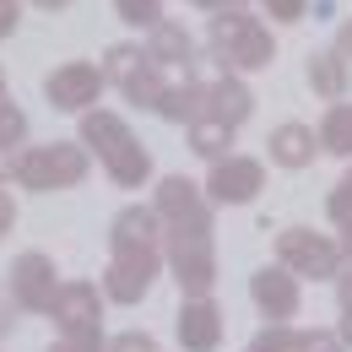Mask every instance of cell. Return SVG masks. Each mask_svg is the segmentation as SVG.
Wrapping results in <instances>:
<instances>
[{"mask_svg":"<svg viewBox=\"0 0 352 352\" xmlns=\"http://www.w3.org/2000/svg\"><path fill=\"white\" fill-rule=\"evenodd\" d=\"M141 71H146V49H141V44H114L109 54H103V76H109L120 92L131 87Z\"/></svg>","mask_w":352,"mask_h":352,"instance_id":"obj_21","label":"cell"},{"mask_svg":"<svg viewBox=\"0 0 352 352\" xmlns=\"http://www.w3.org/2000/svg\"><path fill=\"white\" fill-rule=\"evenodd\" d=\"M103 87H109V76L92 60H65V65H54L44 76V98L60 114H92V103H98Z\"/></svg>","mask_w":352,"mask_h":352,"instance_id":"obj_9","label":"cell"},{"mask_svg":"<svg viewBox=\"0 0 352 352\" xmlns=\"http://www.w3.org/2000/svg\"><path fill=\"white\" fill-rule=\"evenodd\" d=\"M152 212L157 222L168 228V233H212V195H206V184H195V179L184 174H168L157 184V195H152Z\"/></svg>","mask_w":352,"mask_h":352,"instance_id":"obj_8","label":"cell"},{"mask_svg":"<svg viewBox=\"0 0 352 352\" xmlns=\"http://www.w3.org/2000/svg\"><path fill=\"white\" fill-rule=\"evenodd\" d=\"M265 190V163L255 157H222L212 163V179H206V195H212V206H250L255 195Z\"/></svg>","mask_w":352,"mask_h":352,"instance_id":"obj_11","label":"cell"},{"mask_svg":"<svg viewBox=\"0 0 352 352\" xmlns=\"http://www.w3.org/2000/svg\"><path fill=\"white\" fill-rule=\"evenodd\" d=\"M146 60L152 65H184V76H190V65H195V44H190V33H184V22H157L152 33H146Z\"/></svg>","mask_w":352,"mask_h":352,"instance_id":"obj_14","label":"cell"},{"mask_svg":"<svg viewBox=\"0 0 352 352\" xmlns=\"http://www.w3.org/2000/svg\"><path fill=\"white\" fill-rule=\"evenodd\" d=\"M109 271H103V298L109 304H141L157 282L163 265V222L152 206H125L109 228Z\"/></svg>","mask_w":352,"mask_h":352,"instance_id":"obj_1","label":"cell"},{"mask_svg":"<svg viewBox=\"0 0 352 352\" xmlns=\"http://www.w3.org/2000/svg\"><path fill=\"white\" fill-rule=\"evenodd\" d=\"M325 212H331L336 228H352V168L336 179V190H331V206H325Z\"/></svg>","mask_w":352,"mask_h":352,"instance_id":"obj_25","label":"cell"},{"mask_svg":"<svg viewBox=\"0 0 352 352\" xmlns=\"http://www.w3.org/2000/svg\"><path fill=\"white\" fill-rule=\"evenodd\" d=\"M276 265H287L293 276H342L347 255H342V239L331 233H314V228H282L276 233Z\"/></svg>","mask_w":352,"mask_h":352,"instance_id":"obj_7","label":"cell"},{"mask_svg":"<svg viewBox=\"0 0 352 352\" xmlns=\"http://www.w3.org/2000/svg\"><path fill=\"white\" fill-rule=\"evenodd\" d=\"M336 298H342V309H352V265L336 276Z\"/></svg>","mask_w":352,"mask_h":352,"instance_id":"obj_34","label":"cell"},{"mask_svg":"<svg viewBox=\"0 0 352 352\" xmlns=\"http://www.w3.org/2000/svg\"><path fill=\"white\" fill-rule=\"evenodd\" d=\"M92 168V152L82 141H44V146H22V157H16V184L22 190H76Z\"/></svg>","mask_w":352,"mask_h":352,"instance_id":"obj_4","label":"cell"},{"mask_svg":"<svg viewBox=\"0 0 352 352\" xmlns=\"http://www.w3.org/2000/svg\"><path fill=\"white\" fill-rule=\"evenodd\" d=\"M206 38H212V60H217L222 71H233V76L265 71L276 60L271 28H265L261 16H250V11H217L212 28H206Z\"/></svg>","mask_w":352,"mask_h":352,"instance_id":"obj_3","label":"cell"},{"mask_svg":"<svg viewBox=\"0 0 352 352\" xmlns=\"http://www.w3.org/2000/svg\"><path fill=\"white\" fill-rule=\"evenodd\" d=\"M125 98H131V103H141V109H163V98H168V82H163V65H152V60H146V71L135 76L131 87H125Z\"/></svg>","mask_w":352,"mask_h":352,"instance_id":"obj_22","label":"cell"},{"mask_svg":"<svg viewBox=\"0 0 352 352\" xmlns=\"http://www.w3.org/2000/svg\"><path fill=\"white\" fill-rule=\"evenodd\" d=\"M336 336H342V347H352V309H342V325H336Z\"/></svg>","mask_w":352,"mask_h":352,"instance_id":"obj_36","label":"cell"},{"mask_svg":"<svg viewBox=\"0 0 352 352\" xmlns=\"http://www.w3.org/2000/svg\"><path fill=\"white\" fill-rule=\"evenodd\" d=\"M16 157H22V152H11V146H0V184H6V179H16Z\"/></svg>","mask_w":352,"mask_h":352,"instance_id":"obj_33","label":"cell"},{"mask_svg":"<svg viewBox=\"0 0 352 352\" xmlns=\"http://www.w3.org/2000/svg\"><path fill=\"white\" fill-rule=\"evenodd\" d=\"M11 228H16V201H11L6 190H0V239H6Z\"/></svg>","mask_w":352,"mask_h":352,"instance_id":"obj_31","label":"cell"},{"mask_svg":"<svg viewBox=\"0 0 352 352\" xmlns=\"http://www.w3.org/2000/svg\"><path fill=\"white\" fill-rule=\"evenodd\" d=\"M320 152L331 157H352V103H331L320 120Z\"/></svg>","mask_w":352,"mask_h":352,"instance_id":"obj_19","label":"cell"},{"mask_svg":"<svg viewBox=\"0 0 352 352\" xmlns=\"http://www.w3.org/2000/svg\"><path fill=\"white\" fill-rule=\"evenodd\" d=\"M54 320H60V347L65 352H109L103 342V298L92 282H65L54 298Z\"/></svg>","mask_w":352,"mask_h":352,"instance_id":"obj_5","label":"cell"},{"mask_svg":"<svg viewBox=\"0 0 352 352\" xmlns=\"http://www.w3.org/2000/svg\"><path fill=\"white\" fill-rule=\"evenodd\" d=\"M293 336H298L293 325H265L261 336L250 342V352H293Z\"/></svg>","mask_w":352,"mask_h":352,"instance_id":"obj_26","label":"cell"},{"mask_svg":"<svg viewBox=\"0 0 352 352\" xmlns=\"http://www.w3.org/2000/svg\"><path fill=\"white\" fill-rule=\"evenodd\" d=\"M65 282H54V261L28 250L11 261V304L28 309V314H54V298H60Z\"/></svg>","mask_w":352,"mask_h":352,"instance_id":"obj_10","label":"cell"},{"mask_svg":"<svg viewBox=\"0 0 352 352\" xmlns=\"http://www.w3.org/2000/svg\"><path fill=\"white\" fill-rule=\"evenodd\" d=\"M250 298H255V309H261L271 325H287L298 314V304H304V287H298V276L287 265H261L250 276Z\"/></svg>","mask_w":352,"mask_h":352,"instance_id":"obj_12","label":"cell"},{"mask_svg":"<svg viewBox=\"0 0 352 352\" xmlns=\"http://www.w3.org/2000/svg\"><path fill=\"white\" fill-rule=\"evenodd\" d=\"M309 87L320 92V98H331V103H347V60L336 54V49H325V54H309Z\"/></svg>","mask_w":352,"mask_h":352,"instance_id":"obj_18","label":"cell"},{"mask_svg":"<svg viewBox=\"0 0 352 352\" xmlns=\"http://www.w3.org/2000/svg\"><path fill=\"white\" fill-rule=\"evenodd\" d=\"M190 6H201V11H212V16H217V11H244V0H190Z\"/></svg>","mask_w":352,"mask_h":352,"instance_id":"obj_32","label":"cell"},{"mask_svg":"<svg viewBox=\"0 0 352 352\" xmlns=\"http://www.w3.org/2000/svg\"><path fill=\"white\" fill-rule=\"evenodd\" d=\"M33 6H44V11H60V6H71V0H33Z\"/></svg>","mask_w":352,"mask_h":352,"instance_id":"obj_38","label":"cell"},{"mask_svg":"<svg viewBox=\"0 0 352 352\" xmlns=\"http://www.w3.org/2000/svg\"><path fill=\"white\" fill-rule=\"evenodd\" d=\"M163 261H168L184 298H212V287H217V244H212V233H168L163 228Z\"/></svg>","mask_w":352,"mask_h":352,"instance_id":"obj_6","label":"cell"},{"mask_svg":"<svg viewBox=\"0 0 352 352\" xmlns=\"http://www.w3.org/2000/svg\"><path fill=\"white\" fill-rule=\"evenodd\" d=\"M271 163L276 168H309L314 163V146H320V135L309 131V125H298V120H287V125H276L271 131Z\"/></svg>","mask_w":352,"mask_h":352,"instance_id":"obj_16","label":"cell"},{"mask_svg":"<svg viewBox=\"0 0 352 352\" xmlns=\"http://www.w3.org/2000/svg\"><path fill=\"white\" fill-rule=\"evenodd\" d=\"M109 352H157V342H152L146 331H120V336L109 342Z\"/></svg>","mask_w":352,"mask_h":352,"instance_id":"obj_29","label":"cell"},{"mask_svg":"<svg viewBox=\"0 0 352 352\" xmlns=\"http://www.w3.org/2000/svg\"><path fill=\"white\" fill-rule=\"evenodd\" d=\"M0 103H11V98H6V76H0Z\"/></svg>","mask_w":352,"mask_h":352,"instance_id":"obj_39","label":"cell"},{"mask_svg":"<svg viewBox=\"0 0 352 352\" xmlns=\"http://www.w3.org/2000/svg\"><path fill=\"white\" fill-rule=\"evenodd\" d=\"M261 6L271 22H304V11H309V0H261Z\"/></svg>","mask_w":352,"mask_h":352,"instance_id":"obj_28","label":"cell"},{"mask_svg":"<svg viewBox=\"0 0 352 352\" xmlns=\"http://www.w3.org/2000/svg\"><path fill=\"white\" fill-rule=\"evenodd\" d=\"M336 54L352 60V22H342V33H336Z\"/></svg>","mask_w":352,"mask_h":352,"instance_id":"obj_35","label":"cell"},{"mask_svg":"<svg viewBox=\"0 0 352 352\" xmlns=\"http://www.w3.org/2000/svg\"><path fill=\"white\" fill-rule=\"evenodd\" d=\"M114 11H120V22H131V28H157L163 22V0H114Z\"/></svg>","mask_w":352,"mask_h":352,"instance_id":"obj_23","label":"cell"},{"mask_svg":"<svg viewBox=\"0 0 352 352\" xmlns=\"http://www.w3.org/2000/svg\"><path fill=\"white\" fill-rule=\"evenodd\" d=\"M228 146H233V125H222V120H201V125H190V152H195V157L222 163V157H233Z\"/></svg>","mask_w":352,"mask_h":352,"instance_id":"obj_20","label":"cell"},{"mask_svg":"<svg viewBox=\"0 0 352 352\" xmlns=\"http://www.w3.org/2000/svg\"><path fill=\"white\" fill-rule=\"evenodd\" d=\"M22 141H28V114H22L16 103H0V146L16 152Z\"/></svg>","mask_w":352,"mask_h":352,"instance_id":"obj_24","label":"cell"},{"mask_svg":"<svg viewBox=\"0 0 352 352\" xmlns=\"http://www.w3.org/2000/svg\"><path fill=\"white\" fill-rule=\"evenodd\" d=\"M255 114V92H250V82L244 76H233V71H222L217 82H212V120H222V125H244Z\"/></svg>","mask_w":352,"mask_h":352,"instance_id":"obj_15","label":"cell"},{"mask_svg":"<svg viewBox=\"0 0 352 352\" xmlns=\"http://www.w3.org/2000/svg\"><path fill=\"white\" fill-rule=\"evenodd\" d=\"M82 146L98 152V163L109 168V179H114L120 190H141V184L152 179V152H146V146L135 141V131L120 114H109V109L82 114Z\"/></svg>","mask_w":352,"mask_h":352,"instance_id":"obj_2","label":"cell"},{"mask_svg":"<svg viewBox=\"0 0 352 352\" xmlns=\"http://www.w3.org/2000/svg\"><path fill=\"white\" fill-rule=\"evenodd\" d=\"M342 255H347V265H352V228H342Z\"/></svg>","mask_w":352,"mask_h":352,"instance_id":"obj_37","label":"cell"},{"mask_svg":"<svg viewBox=\"0 0 352 352\" xmlns=\"http://www.w3.org/2000/svg\"><path fill=\"white\" fill-rule=\"evenodd\" d=\"M293 352H347L336 331H298L293 336Z\"/></svg>","mask_w":352,"mask_h":352,"instance_id":"obj_27","label":"cell"},{"mask_svg":"<svg viewBox=\"0 0 352 352\" xmlns=\"http://www.w3.org/2000/svg\"><path fill=\"white\" fill-rule=\"evenodd\" d=\"M54 352H65V347H54Z\"/></svg>","mask_w":352,"mask_h":352,"instance_id":"obj_40","label":"cell"},{"mask_svg":"<svg viewBox=\"0 0 352 352\" xmlns=\"http://www.w3.org/2000/svg\"><path fill=\"white\" fill-rule=\"evenodd\" d=\"M179 352H217L222 347V309L212 298H184L174 314Z\"/></svg>","mask_w":352,"mask_h":352,"instance_id":"obj_13","label":"cell"},{"mask_svg":"<svg viewBox=\"0 0 352 352\" xmlns=\"http://www.w3.org/2000/svg\"><path fill=\"white\" fill-rule=\"evenodd\" d=\"M168 125H201V120H212V87H201V82H179V87H168V98H163V109H157Z\"/></svg>","mask_w":352,"mask_h":352,"instance_id":"obj_17","label":"cell"},{"mask_svg":"<svg viewBox=\"0 0 352 352\" xmlns=\"http://www.w3.org/2000/svg\"><path fill=\"white\" fill-rule=\"evenodd\" d=\"M16 22H22L16 0H0V38H11V33H16Z\"/></svg>","mask_w":352,"mask_h":352,"instance_id":"obj_30","label":"cell"}]
</instances>
